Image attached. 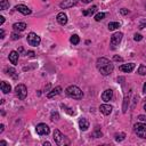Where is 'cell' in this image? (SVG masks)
Returning <instances> with one entry per match:
<instances>
[{
    "mask_svg": "<svg viewBox=\"0 0 146 146\" xmlns=\"http://www.w3.org/2000/svg\"><path fill=\"white\" fill-rule=\"evenodd\" d=\"M96 66L103 75H110L114 70V66H113L112 62L110 59H107L106 57L98 58L97 62H96Z\"/></svg>",
    "mask_w": 146,
    "mask_h": 146,
    "instance_id": "obj_1",
    "label": "cell"
},
{
    "mask_svg": "<svg viewBox=\"0 0 146 146\" xmlns=\"http://www.w3.org/2000/svg\"><path fill=\"white\" fill-rule=\"evenodd\" d=\"M65 92H66V95L68 97L74 98V99H81L83 97V92H82V90L78 86H70V87H67Z\"/></svg>",
    "mask_w": 146,
    "mask_h": 146,
    "instance_id": "obj_2",
    "label": "cell"
},
{
    "mask_svg": "<svg viewBox=\"0 0 146 146\" xmlns=\"http://www.w3.org/2000/svg\"><path fill=\"white\" fill-rule=\"evenodd\" d=\"M54 140L58 146H65L70 144V139L66 136H64L58 129L54 130Z\"/></svg>",
    "mask_w": 146,
    "mask_h": 146,
    "instance_id": "obj_3",
    "label": "cell"
},
{
    "mask_svg": "<svg viewBox=\"0 0 146 146\" xmlns=\"http://www.w3.org/2000/svg\"><path fill=\"white\" fill-rule=\"evenodd\" d=\"M26 40H27V43H29L30 46H32V47H36V46H39L40 42H41L40 36H39L36 33H34V32H30V33L27 34Z\"/></svg>",
    "mask_w": 146,
    "mask_h": 146,
    "instance_id": "obj_4",
    "label": "cell"
},
{
    "mask_svg": "<svg viewBox=\"0 0 146 146\" xmlns=\"http://www.w3.org/2000/svg\"><path fill=\"white\" fill-rule=\"evenodd\" d=\"M133 130L139 138H146V123H136Z\"/></svg>",
    "mask_w": 146,
    "mask_h": 146,
    "instance_id": "obj_5",
    "label": "cell"
},
{
    "mask_svg": "<svg viewBox=\"0 0 146 146\" xmlns=\"http://www.w3.org/2000/svg\"><path fill=\"white\" fill-rule=\"evenodd\" d=\"M122 38H123V33L122 32H115L111 36V49H115L120 44Z\"/></svg>",
    "mask_w": 146,
    "mask_h": 146,
    "instance_id": "obj_6",
    "label": "cell"
},
{
    "mask_svg": "<svg viewBox=\"0 0 146 146\" xmlns=\"http://www.w3.org/2000/svg\"><path fill=\"white\" fill-rule=\"evenodd\" d=\"M15 92H16V96L21 99V100H23V99H25V97H26V95H27V88H26V86L25 84H18V86H16V88H15Z\"/></svg>",
    "mask_w": 146,
    "mask_h": 146,
    "instance_id": "obj_7",
    "label": "cell"
},
{
    "mask_svg": "<svg viewBox=\"0 0 146 146\" xmlns=\"http://www.w3.org/2000/svg\"><path fill=\"white\" fill-rule=\"evenodd\" d=\"M35 131H36L38 135L44 136V135H48L50 132V129H49V127L46 123H39L36 125V128H35Z\"/></svg>",
    "mask_w": 146,
    "mask_h": 146,
    "instance_id": "obj_8",
    "label": "cell"
},
{
    "mask_svg": "<svg viewBox=\"0 0 146 146\" xmlns=\"http://www.w3.org/2000/svg\"><path fill=\"white\" fill-rule=\"evenodd\" d=\"M99 111L104 114V115H110L113 111V106L110 105V104H102L99 106Z\"/></svg>",
    "mask_w": 146,
    "mask_h": 146,
    "instance_id": "obj_9",
    "label": "cell"
},
{
    "mask_svg": "<svg viewBox=\"0 0 146 146\" xmlns=\"http://www.w3.org/2000/svg\"><path fill=\"white\" fill-rule=\"evenodd\" d=\"M78 2V0H63L60 3H59V7L62 9H67V8H71L73 6H75Z\"/></svg>",
    "mask_w": 146,
    "mask_h": 146,
    "instance_id": "obj_10",
    "label": "cell"
},
{
    "mask_svg": "<svg viewBox=\"0 0 146 146\" xmlns=\"http://www.w3.org/2000/svg\"><path fill=\"white\" fill-rule=\"evenodd\" d=\"M15 9L17 11H19L21 14H23V15H30L32 13V10L25 5H17V6H15Z\"/></svg>",
    "mask_w": 146,
    "mask_h": 146,
    "instance_id": "obj_11",
    "label": "cell"
},
{
    "mask_svg": "<svg viewBox=\"0 0 146 146\" xmlns=\"http://www.w3.org/2000/svg\"><path fill=\"white\" fill-rule=\"evenodd\" d=\"M135 66H136L135 63H128V64H123V65H121L119 68H120V71H122V72H124V73H130V72L133 71Z\"/></svg>",
    "mask_w": 146,
    "mask_h": 146,
    "instance_id": "obj_12",
    "label": "cell"
},
{
    "mask_svg": "<svg viewBox=\"0 0 146 146\" xmlns=\"http://www.w3.org/2000/svg\"><path fill=\"white\" fill-rule=\"evenodd\" d=\"M112 97H113V90H112V89H106V90L102 94V99H103L104 102L111 100Z\"/></svg>",
    "mask_w": 146,
    "mask_h": 146,
    "instance_id": "obj_13",
    "label": "cell"
},
{
    "mask_svg": "<svg viewBox=\"0 0 146 146\" xmlns=\"http://www.w3.org/2000/svg\"><path fill=\"white\" fill-rule=\"evenodd\" d=\"M57 22L60 24V25H65L67 23V15L65 13H59L57 14V17H56Z\"/></svg>",
    "mask_w": 146,
    "mask_h": 146,
    "instance_id": "obj_14",
    "label": "cell"
},
{
    "mask_svg": "<svg viewBox=\"0 0 146 146\" xmlns=\"http://www.w3.org/2000/svg\"><path fill=\"white\" fill-rule=\"evenodd\" d=\"M18 56H19V54H18L17 51H15V50L10 51V54H9V60H10V63H11L13 65H16V64H17V62H18Z\"/></svg>",
    "mask_w": 146,
    "mask_h": 146,
    "instance_id": "obj_15",
    "label": "cell"
},
{
    "mask_svg": "<svg viewBox=\"0 0 146 146\" xmlns=\"http://www.w3.org/2000/svg\"><path fill=\"white\" fill-rule=\"evenodd\" d=\"M26 27H27V25H26L24 22H18V23H15V24L13 25V29H14V31H18V32H22V31H24Z\"/></svg>",
    "mask_w": 146,
    "mask_h": 146,
    "instance_id": "obj_16",
    "label": "cell"
},
{
    "mask_svg": "<svg viewBox=\"0 0 146 146\" xmlns=\"http://www.w3.org/2000/svg\"><path fill=\"white\" fill-rule=\"evenodd\" d=\"M79 127H80V129H81L82 131L88 130V128H89V122H88V120L84 119V117H81V119L79 120Z\"/></svg>",
    "mask_w": 146,
    "mask_h": 146,
    "instance_id": "obj_17",
    "label": "cell"
},
{
    "mask_svg": "<svg viewBox=\"0 0 146 146\" xmlns=\"http://www.w3.org/2000/svg\"><path fill=\"white\" fill-rule=\"evenodd\" d=\"M60 92H62V87L58 86V87H55L50 92H48V94H47V97H48V98H54L55 96L59 95Z\"/></svg>",
    "mask_w": 146,
    "mask_h": 146,
    "instance_id": "obj_18",
    "label": "cell"
},
{
    "mask_svg": "<svg viewBox=\"0 0 146 146\" xmlns=\"http://www.w3.org/2000/svg\"><path fill=\"white\" fill-rule=\"evenodd\" d=\"M0 88H1V91H2L3 94H8V92H10V90H11L10 84H9L8 82H6V81H2V82H1Z\"/></svg>",
    "mask_w": 146,
    "mask_h": 146,
    "instance_id": "obj_19",
    "label": "cell"
},
{
    "mask_svg": "<svg viewBox=\"0 0 146 146\" xmlns=\"http://www.w3.org/2000/svg\"><path fill=\"white\" fill-rule=\"evenodd\" d=\"M96 11H97V6H92L91 8H88V9H86V10H83L82 14H83L84 16H91V15H94Z\"/></svg>",
    "mask_w": 146,
    "mask_h": 146,
    "instance_id": "obj_20",
    "label": "cell"
},
{
    "mask_svg": "<svg viewBox=\"0 0 146 146\" xmlns=\"http://www.w3.org/2000/svg\"><path fill=\"white\" fill-rule=\"evenodd\" d=\"M107 26H108L107 29H108L110 31H114V30H116V29H119V27L121 26V24H120L119 22H110Z\"/></svg>",
    "mask_w": 146,
    "mask_h": 146,
    "instance_id": "obj_21",
    "label": "cell"
},
{
    "mask_svg": "<svg viewBox=\"0 0 146 146\" xmlns=\"http://www.w3.org/2000/svg\"><path fill=\"white\" fill-rule=\"evenodd\" d=\"M9 8V1L8 0H1L0 1V9L1 10H6Z\"/></svg>",
    "mask_w": 146,
    "mask_h": 146,
    "instance_id": "obj_22",
    "label": "cell"
},
{
    "mask_svg": "<svg viewBox=\"0 0 146 146\" xmlns=\"http://www.w3.org/2000/svg\"><path fill=\"white\" fill-rule=\"evenodd\" d=\"M70 41H71V43H73V44H78V43L80 42V38H79L78 34H73V35L70 38Z\"/></svg>",
    "mask_w": 146,
    "mask_h": 146,
    "instance_id": "obj_23",
    "label": "cell"
},
{
    "mask_svg": "<svg viewBox=\"0 0 146 146\" xmlns=\"http://www.w3.org/2000/svg\"><path fill=\"white\" fill-rule=\"evenodd\" d=\"M115 140L116 141H122V140H124L125 139V133H123V132H121V133H115Z\"/></svg>",
    "mask_w": 146,
    "mask_h": 146,
    "instance_id": "obj_24",
    "label": "cell"
},
{
    "mask_svg": "<svg viewBox=\"0 0 146 146\" xmlns=\"http://www.w3.org/2000/svg\"><path fill=\"white\" fill-rule=\"evenodd\" d=\"M105 18V13H97L96 15H95V21L96 22H100L102 19H104Z\"/></svg>",
    "mask_w": 146,
    "mask_h": 146,
    "instance_id": "obj_25",
    "label": "cell"
},
{
    "mask_svg": "<svg viewBox=\"0 0 146 146\" xmlns=\"http://www.w3.org/2000/svg\"><path fill=\"white\" fill-rule=\"evenodd\" d=\"M138 74L139 75H146V66L145 65H140L139 67H138Z\"/></svg>",
    "mask_w": 146,
    "mask_h": 146,
    "instance_id": "obj_26",
    "label": "cell"
},
{
    "mask_svg": "<svg viewBox=\"0 0 146 146\" xmlns=\"http://www.w3.org/2000/svg\"><path fill=\"white\" fill-rule=\"evenodd\" d=\"M60 107H62V108H63V110H64L66 113H68L70 115H74V111H71V108H70V107H67L66 105L62 104V105H60Z\"/></svg>",
    "mask_w": 146,
    "mask_h": 146,
    "instance_id": "obj_27",
    "label": "cell"
},
{
    "mask_svg": "<svg viewBox=\"0 0 146 146\" xmlns=\"http://www.w3.org/2000/svg\"><path fill=\"white\" fill-rule=\"evenodd\" d=\"M51 120L52 121H57V120H59V114H58V112H51Z\"/></svg>",
    "mask_w": 146,
    "mask_h": 146,
    "instance_id": "obj_28",
    "label": "cell"
},
{
    "mask_svg": "<svg viewBox=\"0 0 146 146\" xmlns=\"http://www.w3.org/2000/svg\"><path fill=\"white\" fill-rule=\"evenodd\" d=\"M6 73L8 75H14V73H16V72H15V70L13 67H9V68H6Z\"/></svg>",
    "mask_w": 146,
    "mask_h": 146,
    "instance_id": "obj_29",
    "label": "cell"
},
{
    "mask_svg": "<svg viewBox=\"0 0 146 146\" xmlns=\"http://www.w3.org/2000/svg\"><path fill=\"white\" fill-rule=\"evenodd\" d=\"M141 39H143V35L139 34V33H136V34L133 35V40H135V41H140Z\"/></svg>",
    "mask_w": 146,
    "mask_h": 146,
    "instance_id": "obj_30",
    "label": "cell"
},
{
    "mask_svg": "<svg viewBox=\"0 0 146 146\" xmlns=\"http://www.w3.org/2000/svg\"><path fill=\"white\" fill-rule=\"evenodd\" d=\"M92 136H94L95 138H99V137H102V131H99L98 129H96V131L92 133Z\"/></svg>",
    "mask_w": 146,
    "mask_h": 146,
    "instance_id": "obj_31",
    "label": "cell"
},
{
    "mask_svg": "<svg viewBox=\"0 0 146 146\" xmlns=\"http://www.w3.org/2000/svg\"><path fill=\"white\" fill-rule=\"evenodd\" d=\"M120 13H121L122 15H127V14H129V10H128L127 8H121V9H120Z\"/></svg>",
    "mask_w": 146,
    "mask_h": 146,
    "instance_id": "obj_32",
    "label": "cell"
},
{
    "mask_svg": "<svg viewBox=\"0 0 146 146\" xmlns=\"http://www.w3.org/2000/svg\"><path fill=\"white\" fill-rule=\"evenodd\" d=\"M21 38V35L19 34H16V33H11V39L13 40H18Z\"/></svg>",
    "mask_w": 146,
    "mask_h": 146,
    "instance_id": "obj_33",
    "label": "cell"
},
{
    "mask_svg": "<svg viewBox=\"0 0 146 146\" xmlns=\"http://www.w3.org/2000/svg\"><path fill=\"white\" fill-rule=\"evenodd\" d=\"M146 27V19H144L143 22H140L139 24V29H145Z\"/></svg>",
    "mask_w": 146,
    "mask_h": 146,
    "instance_id": "obj_34",
    "label": "cell"
},
{
    "mask_svg": "<svg viewBox=\"0 0 146 146\" xmlns=\"http://www.w3.org/2000/svg\"><path fill=\"white\" fill-rule=\"evenodd\" d=\"M113 59H114V60H116V62H122V60H123V58H122V57H120V56H117V55H115V56L113 57Z\"/></svg>",
    "mask_w": 146,
    "mask_h": 146,
    "instance_id": "obj_35",
    "label": "cell"
},
{
    "mask_svg": "<svg viewBox=\"0 0 146 146\" xmlns=\"http://www.w3.org/2000/svg\"><path fill=\"white\" fill-rule=\"evenodd\" d=\"M138 120H140L141 122H146V116L145 115H139L138 116Z\"/></svg>",
    "mask_w": 146,
    "mask_h": 146,
    "instance_id": "obj_36",
    "label": "cell"
},
{
    "mask_svg": "<svg viewBox=\"0 0 146 146\" xmlns=\"http://www.w3.org/2000/svg\"><path fill=\"white\" fill-rule=\"evenodd\" d=\"M3 38H5V31L1 29L0 30V39H3Z\"/></svg>",
    "mask_w": 146,
    "mask_h": 146,
    "instance_id": "obj_37",
    "label": "cell"
},
{
    "mask_svg": "<svg viewBox=\"0 0 146 146\" xmlns=\"http://www.w3.org/2000/svg\"><path fill=\"white\" fill-rule=\"evenodd\" d=\"M5 23V17L3 16H0V25H2Z\"/></svg>",
    "mask_w": 146,
    "mask_h": 146,
    "instance_id": "obj_38",
    "label": "cell"
},
{
    "mask_svg": "<svg viewBox=\"0 0 146 146\" xmlns=\"http://www.w3.org/2000/svg\"><path fill=\"white\" fill-rule=\"evenodd\" d=\"M27 56H30V57H34V52H33V51H29V52H27Z\"/></svg>",
    "mask_w": 146,
    "mask_h": 146,
    "instance_id": "obj_39",
    "label": "cell"
},
{
    "mask_svg": "<svg viewBox=\"0 0 146 146\" xmlns=\"http://www.w3.org/2000/svg\"><path fill=\"white\" fill-rule=\"evenodd\" d=\"M143 92L144 94H146V82L144 83V86H143Z\"/></svg>",
    "mask_w": 146,
    "mask_h": 146,
    "instance_id": "obj_40",
    "label": "cell"
},
{
    "mask_svg": "<svg viewBox=\"0 0 146 146\" xmlns=\"http://www.w3.org/2000/svg\"><path fill=\"white\" fill-rule=\"evenodd\" d=\"M3 129H5V125L3 124H0V133L3 131Z\"/></svg>",
    "mask_w": 146,
    "mask_h": 146,
    "instance_id": "obj_41",
    "label": "cell"
},
{
    "mask_svg": "<svg viewBox=\"0 0 146 146\" xmlns=\"http://www.w3.org/2000/svg\"><path fill=\"white\" fill-rule=\"evenodd\" d=\"M0 145H1V146H6V145H7V143H6L5 140H1V141H0Z\"/></svg>",
    "mask_w": 146,
    "mask_h": 146,
    "instance_id": "obj_42",
    "label": "cell"
},
{
    "mask_svg": "<svg viewBox=\"0 0 146 146\" xmlns=\"http://www.w3.org/2000/svg\"><path fill=\"white\" fill-rule=\"evenodd\" d=\"M43 146H50V143L49 141H44L43 143Z\"/></svg>",
    "mask_w": 146,
    "mask_h": 146,
    "instance_id": "obj_43",
    "label": "cell"
},
{
    "mask_svg": "<svg viewBox=\"0 0 146 146\" xmlns=\"http://www.w3.org/2000/svg\"><path fill=\"white\" fill-rule=\"evenodd\" d=\"M92 0H82V2L83 3H89V2H91Z\"/></svg>",
    "mask_w": 146,
    "mask_h": 146,
    "instance_id": "obj_44",
    "label": "cell"
},
{
    "mask_svg": "<svg viewBox=\"0 0 146 146\" xmlns=\"http://www.w3.org/2000/svg\"><path fill=\"white\" fill-rule=\"evenodd\" d=\"M144 110H145V112H146V104L144 105Z\"/></svg>",
    "mask_w": 146,
    "mask_h": 146,
    "instance_id": "obj_45",
    "label": "cell"
}]
</instances>
